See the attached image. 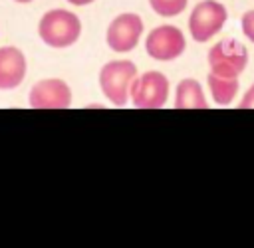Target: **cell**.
<instances>
[{"label": "cell", "mask_w": 254, "mask_h": 248, "mask_svg": "<svg viewBox=\"0 0 254 248\" xmlns=\"http://www.w3.org/2000/svg\"><path fill=\"white\" fill-rule=\"evenodd\" d=\"M81 20L75 12L65 8H52L44 12L38 20V36L40 40L54 50L71 48L81 38Z\"/></svg>", "instance_id": "obj_1"}, {"label": "cell", "mask_w": 254, "mask_h": 248, "mask_svg": "<svg viewBox=\"0 0 254 248\" xmlns=\"http://www.w3.org/2000/svg\"><path fill=\"white\" fill-rule=\"evenodd\" d=\"M139 69L131 60H111L103 63L97 75L103 97L115 107H125L129 103L131 85Z\"/></svg>", "instance_id": "obj_2"}, {"label": "cell", "mask_w": 254, "mask_h": 248, "mask_svg": "<svg viewBox=\"0 0 254 248\" xmlns=\"http://www.w3.org/2000/svg\"><path fill=\"white\" fill-rule=\"evenodd\" d=\"M171 95V81L159 69H147L137 73L131 85L129 103L137 109H161Z\"/></svg>", "instance_id": "obj_3"}, {"label": "cell", "mask_w": 254, "mask_h": 248, "mask_svg": "<svg viewBox=\"0 0 254 248\" xmlns=\"http://www.w3.org/2000/svg\"><path fill=\"white\" fill-rule=\"evenodd\" d=\"M228 20V10L218 0H200L192 6L187 26L189 34L196 44H206L220 34Z\"/></svg>", "instance_id": "obj_4"}, {"label": "cell", "mask_w": 254, "mask_h": 248, "mask_svg": "<svg viewBox=\"0 0 254 248\" xmlns=\"http://www.w3.org/2000/svg\"><path fill=\"white\" fill-rule=\"evenodd\" d=\"M145 52L155 62H175L187 52V36L175 24H161L147 32Z\"/></svg>", "instance_id": "obj_5"}, {"label": "cell", "mask_w": 254, "mask_h": 248, "mask_svg": "<svg viewBox=\"0 0 254 248\" xmlns=\"http://www.w3.org/2000/svg\"><path fill=\"white\" fill-rule=\"evenodd\" d=\"M145 32L143 18L137 12H121L105 28V44L115 54H129L133 52Z\"/></svg>", "instance_id": "obj_6"}, {"label": "cell", "mask_w": 254, "mask_h": 248, "mask_svg": "<svg viewBox=\"0 0 254 248\" xmlns=\"http://www.w3.org/2000/svg\"><path fill=\"white\" fill-rule=\"evenodd\" d=\"M208 71L240 77V73L248 65V50L236 38H222L220 42L212 44L206 54Z\"/></svg>", "instance_id": "obj_7"}, {"label": "cell", "mask_w": 254, "mask_h": 248, "mask_svg": "<svg viewBox=\"0 0 254 248\" xmlns=\"http://www.w3.org/2000/svg\"><path fill=\"white\" fill-rule=\"evenodd\" d=\"M71 101V87L62 77L38 79L28 91V105L34 109H67Z\"/></svg>", "instance_id": "obj_8"}, {"label": "cell", "mask_w": 254, "mask_h": 248, "mask_svg": "<svg viewBox=\"0 0 254 248\" xmlns=\"http://www.w3.org/2000/svg\"><path fill=\"white\" fill-rule=\"evenodd\" d=\"M28 73L26 54L16 46H0V91L20 87Z\"/></svg>", "instance_id": "obj_9"}, {"label": "cell", "mask_w": 254, "mask_h": 248, "mask_svg": "<svg viewBox=\"0 0 254 248\" xmlns=\"http://www.w3.org/2000/svg\"><path fill=\"white\" fill-rule=\"evenodd\" d=\"M175 107L177 109H206V93L202 83L194 77H183L175 85Z\"/></svg>", "instance_id": "obj_10"}, {"label": "cell", "mask_w": 254, "mask_h": 248, "mask_svg": "<svg viewBox=\"0 0 254 248\" xmlns=\"http://www.w3.org/2000/svg\"><path fill=\"white\" fill-rule=\"evenodd\" d=\"M206 87H208L210 99L216 105L226 107V105H230L236 99V95L240 91V79L238 77H230V75H220V73L208 71V75H206Z\"/></svg>", "instance_id": "obj_11"}, {"label": "cell", "mask_w": 254, "mask_h": 248, "mask_svg": "<svg viewBox=\"0 0 254 248\" xmlns=\"http://www.w3.org/2000/svg\"><path fill=\"white\" fill-rule=\"evenodd\" d=\"M149 8L161 18H175L183 14L189 6V0H147Z\"/></svg>", "instance_id": "obj_12"}, {"label": "cell", "mask_w": 254, "mask_h": 248, "mask_svg": "<svg viewBox=\"0 0 254 248\" xmlns=\"http://www.w3.org/2000/svg\"><path fill=\"white\" fill-rule=\"evenodd\" d=\"M240 30H242L244 38L254 44V8L252 10H246L240 16Z\"/></svg>", "instance_id": "obj_13"}, {"label": "cell", "mask_w": 254, "mask_h": 248, "mask_svg": "<svg viewBox=\"0 0 254 248\" xmlns=\"http://www.w3.org/2000/svg\"><path fill=\"white\" fill-rule=\"evenodd\" d=\"M238 107H242V109H254V81H252L250 87L244 91V95H242Z\"/></svg>", "instance_id": "obj_14"}, {"label": "cell", "mask_w": 254, "mask_h": 248, "mask_svg": "<svg viewBox=\"0 0 254 248\" xmlns=\"http://www.w3.org/2000/svg\"><path fill=\"white\" fill-rule=\"evenodd\" d=\"M65 2L71 4V6H79V8H81V6H89V4H93L95 0H65Z\"/></svg>", "instance_id": "obj_15"}, {"label": "cell", "mask_w": 254, "mask_h": 248, "mask_svg": "<svg viewBox=\"0 0 254 248\" xmlns=\"http://www.w3.org/2000/svg\"><path fill=\"white\" fill-rule=\"evenodd\" d=\"M12 2H16V4H30V2H34V0H12Z\"/></svg>", "instance_id": "obj_16"}]
</instances>
